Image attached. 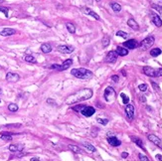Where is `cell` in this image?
<instances>
[{"instance_id": "obj_1", "label": "cell", "mask_w": 162, "mask_h": 161, "mask_svg": "<svg viewBox=\"0 0 162 161\" xmlns=\"http://www.w3.org/2000/svg\"><path fill=\"white\" fill-rule=\"evenodd\" d=\"M92 97H93V91L91 89H82L80 91H78L77 93L69 96L68 98L66 99V103L67 104H74V103L80 102L83 100L90 99Z\"/></svg>"}, {"instance_id": "obj_2", "label": "cell", "mask_w": 162, "mask_h": 161, "mask_svg": "<svg viewBox=\"0 0 162 161\" xmlns=\"http://www.w3.org/2000/svg\"><path fill=\"white\" fill-rule=\"evenodd\" d=\"M71 74L78 78V79H82V80H90L93 78V73L88 70V69H85V68H79V69H73L71 71Z\"/></svg>"}, {"instance_id": "obj_3", "label": "cell", "mask_w": 162, "mask_h": 161, "mask_svg": "<svg viewBox=\"0 0 162 161\" xmlns=\"http://www.w3.org/2000/svg\"><path fill=\"white\" fill-rule=\"evenodd\" d=\"M143 73L148 77H152V78H158L162 77V69H153L151 67H143Z\"/></svg>"}, {"instance_id": "obj_4", "label": "cell", "mask_w": 162, "mask_h": 161, "mask_svg": "<svg viewBox=\"0 0 162 161\" xmlns=\"http://www.w3.org/2000/svg\"><path fill=\"white\" fill-rule=\"evenodd\" d=\"M103 97H104V99H105L107 102L114 101V99H115V97H116V93H115L114 88H113V87H107V88L105 89V91H104Z\"/></svg>"}, {"instance_id": "obj_5", "label": "cell", "mask_w": 162, "mask_h": 161, "mask_svg": "<svg viewBox=\"0 0 162 161\" xmlns=\"http://www.w3.org/2000/svg\"><path fill=\"white\" fill-rule=\"evenodd\" d=\"M154 41H155V39H154L153 36H148V37H146L145 39H143L141 41V43L139 44V47L142 50H147V49L151 48L153 46Z\"/></svg>"}, {"instance_id": "obj_6", "label": "cell", "mask_w": 162, "mask_h": 161, "mask_svg": "<svg viewBox=\"0 0 162 161\" xmlns=\"http://www.w3.org/2000/svg\"><path fill=\"white\" fill-rule=\"evenodd\" d=\"M80 113H81L82 114L84 115V116H86V117H90V116H92L93 114H95V113H96V110H95V108H93V106L84 105Z\"/></svg>"}, {"instance_id": "obj_7", "label": "cell", "mask_w": 162, "mask_h": 161, "mask_svg": "<svg viewBox=\"0 0 162 161\" xmlns=\"http://www.w3.org/2000/svg\"><path fill=\"white\" fill-rule=\"evenodd\" d=\"M117 58H118L117 53H116L115 51H111V52H109L107 55L105 56L104 61H105L106 63H112V64H113V63H115V62H116Z\"/></svg>"}, {"instance_id": "obj_8", "label": "cell", "mask_w": 162, "mask_h": 161, "mask_svg": "<svg viewBox=\"0 0 162 161\" xmlns=\"http://www.w3.org/2000/svg\"><path fill=\"white\" fill-rule=\"evenodd\" d=\"M123 46L126 49L133 50V49H136L137 47H139V44L135 39H130V40H127L123 43Z\"/></svg>"}, {"instance_id": "obj_9", "label": "cell", "mask_w": 162, "mask_h": 161, "mask_svg": "<svg viewBox=\"0 0 162 161\" xmlns=\"http://www.w3.org/2000/svg\"><path fill=\"white\" fill-rule=\"evenodd\" d=\"M58 52L60 53H63V54H71L74 52L75 48L73 46H68V45H61V46H58L57 47Z\"/></svg>"}, {"instance_id": "obj_10", "label": "cell", "mask_w": 162, "mask_h": 161, "mask_svg": "<svg viewBox=\"0 0 162 161\" xmlns=\"http://www.w3.org/2000/svg\"><path fill=\"white\" fill-rule=\"evenodd\" d=\"M125 114L129 120H132L134 117V106L133 104H126L125 105Z\"/></svg>"}, {"instance_id": "obj_11", "label": "cell", "mask_w": 162, "mask_h": 161, "mask_svg": "<svg viewBox=\"0 0 162 161\" xmlns=\"http://www.w3.org/2000/svg\"><path fill=\"white\" fill-rule=\"evenodd\" d=\"M6 80H8V82H13V83H15V82H18V80H20V76L16 74V73H11V72H9V73H7L6 74Z\"/></svg>"}, {"instance_id": "obj_12", "label": "cell", "mask_w": 162, "mask_h": 161, "mask_svg": "<svg viewBox=\"0 0 162 161\" xmlns=\"http://www.w3.org/2000/svg\"><path fill=\"white\" fill-rule=\"evenodd\" d=\"M82 10H83V12H84L85 14L94 17L96 20H99V19H100V18H99V16L97 15V13H96L95 11H93V10H92L91 8H89V7H84V8H82Z\"/></svg>"}, {"instance_id": "obj_13", "label": "cell", "mask_w": 162, "mask_h": 161, "mask_svg": "<svg viewBox=\"0 0 162 161\" xmlns=\"http://www.w3.org/2000/svg\"><path fill=\"white\" fill-rule=\"evenodd\" d=\"M150 17H151V21L153 22V24H154L156 27H161L162 20L160 17L158 16V15H156V14H154V13H151V14H150Z\"/></svg>"}, {"instance_id": "obj_14", "label": "cell", "mask_w": 162, "mask_h": 161, "mask_svg": "<svg viewBox=\"0 0 162 161\" xmlns=\"http://www.w3.org/2000/svg\"><path fill=\"white\" fill-rule=\"evenodd\" d=\"M147 138H148L152 143H154L156 146H159V147H161L162 148L161 140H160L156 135H154V134H147Z\"/></svg>"}, {"instance_id": "obj_15", "label": "cell", "mask_w": 162, "mask_h": 161, "mask_svg": "<svg viewBox=\"0 0 162 161\" xmlns=\"http://www.w3.org/2000/svg\"><path fill=\"white\" fill-rule=\"evenodd\" d=\"M24 149V144L22 143H16V144H11L9 146V150L11 152H20Z\"/></svg>"}, {"instance_id": "obj_16", "label": "cell", "mask_w": 162, "mask_h": 161, "mask_svg": "<svg viewBox=\"0 0 162 161\" xmlns=\"http://www.w3.org/2000/svg\"><path fill=\"white\" fill-rule=\"evenodd\" d=\"M15 133H12V132H1L0 133V138L1 139H3V140H5V141H10V140H12V136L14 135Z\"/></svg>"}, {"instance_id": "obj_17", "label": "cell", "mask_w": 162, "mask_h": 161, "mask_svg": "<svg viewBox=\"0 0 162 161\" xmlns=\"http://www.w3.org/2000/svg\"><path fill=\"white\" fill-rule=\"evenodd\" d=\"M130 139L132 140V142H134V143L137 145L138 147H140L141 149H143V150L145 151V147H144V144H143V141H142L139 137H136V136H130Z\"/></svg>"}, {"instance_id": "obj_18", "label": "cell", "mask_w": 162, "mask_h": 161, "mask_svg": "<svg viewBox=\"0 0 162 161\" xmlns=\"http://www.w3.org/2000/svg\"><path fill=\"white\" fill-rule=\"evenodd\" d=\"M16 33L15 29H12V28H4L1 32L0 35L1 36H4V37H7V36H11V35H14Z\"/></svg>"}, {"instance_id": "obj_19", "label": "cell", "mask_w": 162, "mask_h": 161, "mask_svg": "<svg viewBox=\"0 0 162 161\" xmlns=\"http://www.w3.org/2000/svg\"><path fill=\"white\" fill-rule=\"evenodd\" d=\"M107 141L112 146H119L121 144V141L119 139H117L115 136H109L107 137Z\"/></svg>"}, {"instance_id": "obj_20", "label": "cell", "mask_w": 162, "mask_h": 161, "mask_svg": "<svg viewBox=\"0 0 162 161\" xmlns=\"http://www.w3.org/2000/svg\"><path fill=\"white\" fill-rule=\"evenodd\" d=\"M127 25L129 26L131 29H133V30H138L139 29V26H138L137 22L134 19H132V18H130V19L127 20Z\"/></svg>"}, {"instance_id": "obj_21", "label": "cell", "mask_w": 162, "mask_h": 161, "mask_svg": "<svg viewBox=\"0 0 162 161\" xmlns=\"http://www.w3.org/2000/svg\"><path fill=\"white\" fill-rule=\"evenodd\" d=\"M72 65H73V60H72V59L66 60L65 62L61 65V71H66V70H68Z\"/></svg>"}, {"instance_id": "obj_22", "label": "cell", "mask_w": 162, "mask_h": 161, "mask_svg": "<svg viewBox=\"0 0 162 161\" xmlns=\"http://www.w3.org/2000/svg\"><path fill=\"white\" fill-rule=\"evenodd\" d=\"M41 51L43 53H45V54H48V53H50L52 51V46L49 43H44L41 46Z\"/></svg>"}, {"instance_id": "obj_23", "label": "cell", "mask_w": 162, "mask_h": 161, "mask_svg": "<svg viewBox=\"0 0 162 161\" xmlns=\"http://www.w3.org/2000/svg\"><path fill=\"white\" fill-rule=\"evenodd\" d=\"M115 52L117 53L118 56H126V55L128 54V50H127V49L122 48V47H117Z\"/></svg>"}, {"instance_id": "obj_24", "label": "cell", "mask_w": 162, "mask_h": 161, "mask_svg": "<svg viewBox=\"0 0 162 161\" xmlns=\"http://www.w3.org/2000/svg\"><path fill=\"white\" fill-rule=\"evenodd\" d=\"M69 149H70L72 152H74V153H83V152H84L81 148H80L79 146H77V145L70 144L69 145Z\"/></svg>"}, {"instance_id": "obj_25", "label": "cell", "mask_w": 162, "mask_h": 161, "mask_svg": "<svg viewBox=\"0 0 162 161\" xmlns=\"http://www.w3.org/2000/svg\"><path fill=\"white\" fill-rule=\"evenodd\" d=\"M66 27H67V29H68V31L69 33H71V34H74V33L76 32V26L73 24V23H67L66 24Z\"/></svg>"}, {"instance_id": "obj_26", "label": "cell", "mask_w": 162, "mask_h": 161, "mask_svg": "<svg viewBox=\"0 0 162 161\" xmlns=\"http://www.w3.org/2000/svg\"><path fill=\"white\" fill-rule=\"evenodd\" d=\"M111 7H112V9L114 10V12H119V11L121 10V6H120V4H118V3H116V2H113V3H111Z\"/></svg>"}, {"instance_id": "obj_27", "label": "cell", "mask_w": 162, "mask_h": 161, "mask_svg": "<svg viewBox=\"0 0 162 161\" xmlns=\"http://www.w3.org/2000/svg\"><path fill=\"white\" fill-rule=\"evenodd\" d=\"M161 49L159 48H154L152 49L151 51H150V55L152 56V57H157V56H159L160 54H161Z\"/></svg>"}, {"instance_id": "obj_28", "label": "cell", "mask_w": 162, "mask_h": 161, "mask_svg": "<svg viewBox=\"0 0 162 161\" xmlns=\"http://www.w3.org/2000/svg\"><path fill=\"white\" fill-rule=\"evenodd\" d=\"M83 145H84L88 150H90L91 152H96V151H97V149H96V147H95L94 145L90 144V143H88V142H85Z\"/></svg>"}, {"instance_id": "obj_29", "label": "cell", "mask_w": 162, "mask_h": 161, "mask_svg": "<svg viewBox=\"0 0 162 161\" xmlns=\"http://www.w3.org/2000/svg\"><path fill=\"white\" fill-rule=\"evenodd\" d=\"M24 59H25V61L28 62V63H36V62H37L36 59H35V57H33L32 55H26Z\"/></svg>"}, {"instance_id": "obj_30", "label": "cell", "mask_w": 162, "mask_h": 161, "mask_svg": "<svg viewBox=\"0 0 162 161\" xmlns=\"http://www.w3.org/2000/svg\"><path fill=\"white\" fill-rule=\"evenodd\" d=\"M8 110L10 112H12V113H15V112L18 111V105L16 103H9L8 104Z\"/></svg>"}, {"instance_id": "obj_31", "label": "cell", "mask_w": 162, "mask_h": 161, "mask_svg": "<svg viewBox=\"0 0 162 161\" xmlns=\"http://www.w3.org/2000/svg\"><path fill=\"white\" fill-rule=\"evenodd\" d=\"M151 7H152L153 9H155L156 11H158L159 14L162 16V6L161 5H158V4H151Z\"/></svg>"}, {"instance_id": "obj_32", "label": "cell", "mask_w": 162, "mask_h": 161, "mask_svg": "<svg viewBox=\"0 0 162 161\" xmlns=\"http://www.w3.org/2000/svg\"><path fill=\"white\" fill-rule=\"evenodd\" d=\"M116 36H119V37H122L123 39H126L128 38V34L124 31H117L116 32Z\"/></svg>"}, {"instance_id": "obj_33", "label": "cell", "mask_w": 162, "mask_h": 161, "mask_svg": "<svg viewBox=\"0 0 162 161\" xmlns=\"http://www.w3.org/2000/svg\"><path fill=\"white\" fill-rule=\"evenodd\" d=\"M120 97L122 98V101H123V103L124 104H127L128 102H129V97H127L126 95H124V94H120Z\"/></svg>"}, {"instance_id": "obj_34", "label": "cell", "mask_w": 162, "mask_h": 161, "mask_svg": "<svg viewBox=\"0 0 162 161\" xmlns=\"http://www.w3.org/2000/svg\"><path fill=\"white\" fill-rule=\"evenodd\" d=\"M97 120L98 123H100V124H102V125H106V124L109 123V119H107V118H97Z\"/></svg>"}, {"instance_id": "obj_35", "label": "cell", "mask_w": 162, "mask_h": 161, "mask_svg": "<svg viewBox=\"0 0 162 161\" xmlns=\"http://www.w3.org/2000/svg\"><path fill=\"white\" fill-rule=\"evenodd\" d=\"M49 69H52V70H58V71H61V65H58V64H53L51 66L48 67Z\"/></svg>"}, {"instance_id": "obj_36", "label": "cell", "mask_w": 162, "mask_h": 161, "mask_svg": "<svg viewBox=\"0 0 162 161\" xmlns=\"http://www.w3.org/2000/svg\"><path fill=\"white\" fill-rule=\"evenodd\" d=\"M8 11H9V8L0 6V12H3L4 15H5V17H8Z\"/></svg>"}, {"instance_id": "obj_37", "label": "cell", "mask_w": 162, "mask_h": 161, "mask_svg": "<svg viewBox=\"0 0 162 161\" xmlns=\"http://www.w3.org/2000/svg\"><path fill=\"white\" fill-rule=\"evenodd\" d=\"M110 44V38L109 37H104L102 39V47H107Z\"/></svg>"}, {"instance_id": "obj_38", "label": "cell", "mask_w": 162, "mask_h": 161, "mask_svg": "<svg viewBox=\"0 0 162 161\" xmlns=\"http://www.w3.org/2000/svg\"><path fill=\"white\" fill-rule=\"evenodd\" d=\"M138 89H139V91H140V92H146V91H147V89H148V87H147V85H146V84H141V85H139Z\"/></svg>"}, {"instance_id": "obj_39", "label": "cell", "mask_w": 162, "mask_h": 161, "mask_svg": "<svg viewBox=\"0 0 162 161\" xmlns=\"http://www.w3.org/2000/svg\"><path fill=\"white\" fill-rule=\"evenodd\" d=\"M151 85H152V87H153V89H154V91H155V92H157V93H160V88H159V86H158L156 83H154V82H151Z\"/></svg>"}, {"instance_id": "obj_40", "label": "cell", "mask_w": 162, "mask_h": 161, "mask_svg": "<svg viewBox=\"0 0 162 161\" xmlns=\"http://www.w3.org/2000/svg\"><path fill=\"white\" fill-rule=\"evenodd\" d=\"M138 157H139L140 161H150V160H149V158H148L147 156L143 155V154H141V153H139V154H138Z\"/></svg>"}, {"instance_id": "obj_41", "label": "cell", "mask_w": 162, "mask_h": 161, "mask_svg": "<svg viewBox=\"0 0 162 161\" xmlns=\"http://www.w3.org/2000/svg\"><path fill=\"white\" fill-rule=\"evenodd\" d=\"M83 106H84L83 104H78L77 106H74V108H73V110H74V111H76L77 113H80V112H81V110L83 109Z\"/></svg>"}, {"instance_id": "obj_42", "label": "cell", "mask_w": 162, "mask_h": 161, "mask_svg": "<svg viewBox=\"0 0 162 161\" xmlns=\"http://www.w3.org/2000/svg\"><path fill=\"white\" fill-rule=\"evenodd\" d=\"M21 124L20 123H16V124H6L5 127H20Z\"/></svg>"}, {"instance_id": "obj_43", "label": "cell", "mask_w": 162, "mask_h": 161, "mask_svg": "<svg viewBox=\"0 0 162 161\" xmlns=\"http://www.w3.org/2000/svg\"><path fill=\"white\" fill-rule=\"evenodd\" d=\"M112 80H114V83H118V80H119V78H118V76H116V75H114V76H112Z\"/></svg>"}, {"instance_id": "obj_44", "label": "cell", "mask_w": 162, "mask_h": 161, "mask_svg": "<svg viewBox=\"0 0 162 161\" xmlns=\"http://www.w3.org/2000/svg\"><path fill=\"white\" fill-rule=\"evenodd\" d=\"M47 103H51V104H56V101L52 98H48L47 99Z\"/></svg>"}, {"instance_id": "obj_45", "label": "cell", "mask_w": 162, "mask_h": 161, "mask_svg": "<svg viewBox=\"0 0 162 161\" xmlns=\"http://www.w3.org/2000/svg\"><path fill=\"white\" fill-rule=\"evenodd\" d=\"M127 156H128V153H127V152H122V153H121V157H122V158H126Z\"/></svg>"}, {"instance_id": "obj_46", "label": "cell", "mask_w": 162, "mask_h": 161, "mask_svg": "<svg viewBox=\"0 0 162 161\" xmlns=\"http://www.w3.org/2000/svg\"><path fill=\"white\" fill-rule=\"evenodd\" d=\"M140 101H142V102H145L146 101V97L144 96H140Z\"/></svg>"}, {"instance_id": "obj_47", "label": "cell", "mask_w": 162, "mask_h": 161, "mask_svg": "<svg viewBox=\"0 0 162 161\" xmlns=\"http://www.w3.org/2000/svg\"><path fill=\"white\" fill-rule=\"evenodd\" d=\"M30 161H40V160H39V158H37V157H33V158H31Z\"/></svg>"}, {"instance_id": "obj_48", "label": "cell", "mask_w": 162, "mask_h": 161, "mask_svg": "<svg viewBox=\"0 0 162 161\" xmlns=\"http://www.w3.org/2000/svg\"><path fill=\"white\" fill-rule=\"evenodd\" d=\"M121 73H122V75H123V76H126V73H125V71H123V70H122V71H121Z\"/></svg>"}, {"instance_id": "obj_49", "label": "cell", "mask_w": 162, "mask_h": 161, "mask_svg": "<svg viewBox=\"0 0 162 161\" xmlns=\"http://www.w3.org/2000/svg\"><path fill=\"white\" fill-rule=\"evenodd\" d=\"M2 2H4V0H0V3H2Z\"/></svg>"}, {"instance_id": "obj_50", "label": "cell", "mask_w": 162, "mask_h": 161, "mask_svg": "<svg viewBox=\"0 0 162 161\" xmlns=\"http://www.w3.org/2000/svg\"><path fill=\"white\" fill-rule=\"evenodd\" d=\"M97 1H100V0H97Z\"/></svg>"}, {"instance_id": "obj_51", "label": "cell", "mask_w": 162, "mask_h": 161, "mask_svg": "<svg viewBox=\"0 0 162 161\" xmlns=\"http://www.w3.org/2000/svg\"><path fill=\"white\" fill-rule=\"evenodd\" d=\"M159 161H162V160H159Z\"/></svg>"}, {"instance_id": "obj_52", "label": "cell", "mask_w": 162, "mask_h": 161, "mask_svg": "<svg viewBox=\"0 0 162 161\" xmlns=\"http://www.w3.org/2000/svg\"><path fill=\"white\" fill-rule=\"evenodd\" d=\"M0 101H1V100H0Z\"/></svg>"}]
</instances>
